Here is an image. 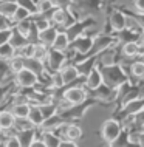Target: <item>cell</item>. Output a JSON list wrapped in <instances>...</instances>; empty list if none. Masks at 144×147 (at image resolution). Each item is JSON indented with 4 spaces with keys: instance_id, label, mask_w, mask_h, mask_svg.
Listing matches in <instances>:
<instances>
[{
    "instance_id": "cell-1",
    "label": "cell",
    "mask_w": 144,
    "mask_h": 147,
    "mask_svg": "<svg viewBox=\"0 0 144 147\" xmlns=\"http://www.w3.org/2000/svg\"><path fill=\"white\" fill-rule=\"evenodd\" d=\"M101 74H102V79H104V82H105V85L110 87V88H118L119 85H122L124 82L127 81V76H126V73H124V70L118 65L105 67V68L101 71Z\"/></svg>"
},
{
    "instance_id": "cell-2",
    "label": "cell",
    "mask_w": 144,
    "mask_h": 147,
    "mask_svg": "<svg viewBox=\"0 0 144 147\" xmlns=\"http://www.w3.org/2000/svg\"><path fill=\"white\" fill-rule=\"evenodd\" d=\"M101 135H102V138L105 142L113 144V142L121 136V124H119L116 119H107L102 124Z\"/></svg>"
},
{
    "instance_id": "cell-3",
    "label": "cell",
    "mask_w": 144,
    "mask_h": 147,
    "mask_svg": "<svg viewBox=\"0 0 144 147\" xmlns=\"http://www.w3.org/2000/svg\"><path fill=\"white\" fill-rule=\"evenodd\" d=\"M64 99L70 102L71 105H79L87 99V91L82 87H71L64 93Z\"/></svg>"
},
{
    "instance_id": "cell-4",
    "label": "cell",
    "mask_w": 144,
    "mask_h": 147,
    "mask_svg": "<svg viewBox=\"0 0 144 147\" xmlns=\"http://www.w3.org/2000/svg\"><path fill=\"white\" fill-rule=\"evenodd\" d=\"M39 82V78L37 74L33 73L31 70L28 68H23L22 71H19L17 73V84L20 87H25V88H31V87H34L36 84Z\"/></svg>"
},
{
    "instance_id": "cell-5",
    "label": "cell",
    "mask_w": 144,
    "mask_h": 147,
    "mask_svg": "<svg viewBox=\"0 0 144 147\" xmlns=\"http://www.w3.org/2000/svg\"><path fill=\"white\" fill-rule=\"evenodd\" d=\"M102 84H104V79H102L101 70L93 68L89 74H87V78H85V87L89 90H98Z\"/></svg>"
},
{
    "instance_id": "cell-6",
    "label": "cell",
    "mask_w": 144,
    "mask_h": 147,
    "mask_svg": "<svg viewBox=\"0 0 144 147\" xmlns=\"http://www.w3.org/2000/svg\"><path fill=\"white\" fill-rule=\"evenodd\" d=\"M48 62H50V67L54 71H59L65 65V56H64L62 51H56V50H50L48 51Z\"/></svg>"
},
{
    "instance_id": "cell-7",
    "label": "cell",
    "mask_w": 144,
    "mask_h": 147,
    "mask_svg": "<svg viewBox=\"0 0 144 147\" xmlns=\"http://www.w3.org/2000/svg\"><path fill=\"white\" fill-rule=\"evenodd\" d=\"M59 73H61V78L64 81V85L67 84H71L73 81H76L79 76V71L76 68L74 65H64L61 70H59Z\"/></svg>"
},
{
    "instance_id": "cell-8",
    "label": "cell",
    "mask_w": 144,
    "mask_h": 147,
    "mask_svg": "<svg viewBox=\"0 0 144 147\" xmlns=\"http://www.w3.org/2000/svg\"><path fill=\"white\" fill-rule=\"evenodd\" d=\"M110 25L115 31H124L127 28V17L121 11H115L110 16Z\"/></svg>"
},
{
    "instance_id": "cell-9",
    "label": "cell",
    "mask_w": 144,
    "mask_h": 147,
    "mask_svg": "<svg viewBox=\"0 0 144 147\" xmlns=\"http://www.w3.org/2000/svg\"><path fill=\"white\" fill-rule=\"evenodd\" d=\"M57 33L59 31L56 30L54 26H50V28L41 31V33L37 34V39H39V42L43 43L45 47H51L54 42V39H56V36H57Z\"/></svg>"
},
{
    "instance_id": "cell-10",
    "label": "cell",
    "mask_w": 144,
    "mask_h": 147,
    "mask_svg": "<svg viewBox=\"0 0 144 147\" xmlns=\"http://www.w3.org/2000/svg\"><path fill=\"white\" fill-rule=\"evenodd\" d=\"M71 45H73L79 53H89L91 50V47H93V39L81 36V37H76L74 40L71 42Z\"/></svg>"
},
{
    "instance_id": "cell-11",
    "label": "cell",
    "mask_w": 144,
    "mask_h": 147,
    "mask_svg": "<svg viewBox=\"0 0 144 147\" xmlns=\"http://www.w3.org/2000/svg\"><path fill=\"white\" fill-rule=\"evenodd\" d=\"M64 136H65V140L76 142L78 140H81V136H82V129H81L79 125H74V124L65 125V127H64Z\"/></svg>"
},
{
    "instance_id": "cell-12",
    "label": "cell",
    "mask_w": 144,
    "mask_h": 147,
    "mask_svg": "<svg viewBox=\"0 0 144 147\" xmlns=\"http://www.w3.org/2000/svg\"><path fill=\"white\" fill-rule=\"evenodd\" d=\"M143 53V48H141V45L137 42H133V40H129V42H126L122 45V54L126 57H135V56H138V54H141Z\"/></svg>"
},
{
    "instance_id": "cell-13",
    "label": "cell",
    "mask_w": 144,
    "mask_h": 147,
    "mask_svg": "<svg viewBox=\"0 0 144 147\" xmlns=\"http://www.w3.org/2000/svg\"><path fill=\"white\" fill-rule=\"evenodd\" d=\"M141 110H144V99H133V101L126 102L124 105V113L126 115H137Z\"/></svg>"
},
{
    "instance_id": "cell-14",
    "label": "cell",
    "mask_w": 144,
    "mask_h": 147,
    "mask_svg": "<svg viewBox=\"0 0 144 147\" xmlns=\"http://www.w3.org/2000/svg\"><path fill=\"white\" fill-rule=\"evenodd\" d=\"M16 125V118L11 112H0V130H9Z\"/></svg>"
},
{
    "instance_id": "cell-15",
    "label": "cell",
    "mask_w": 144,
    "mask_h": 147,
    "mask_svg": "<svg viewBox=\"0 0 144 147\" xmlns=\"http://www.w3.org/2000/svg\"><path fill=\"white\" fill-rule=\"evenodd\" d=\"M42 142L45 144L47 147H59L61 146V142H62V138L59 136L57 133H54V132H45L42 135Z\"/></svg>"
},
{
    "instance_id": "cell-16",
    "label": "cell",
    "mask_w": 144,
    "mask_h": 147,
    "mask_svg": "<svg viewBox=\"0 0 144 147\" xmlns=\"http://www.w3.org/2000/svg\"><path fill=\"white\" fill-rule=\"evenodd\" d=\"M51 47H53L51 50L62 51L64 53V51L70 47V40H68V37H67V34L65 33H57V36H56V39H54V42Z\"/></svg>"
},
{
    "instance_id": "cell-17",
    "label": "cell",
    "mask_w": 144,
    "mask_h": 147,
    "mask_svg": "<svg viewBox=\"0 0 144 147\" xmlns=\"http://www.w3.org/2000/svg\"><path fill=\"white\" fill-rule=\"evenodd\" d=\"M26 119L30 121L31 125H42L43 124V118H42L41 110H39L37 105H30V113H28Z\"/></svg>"
},
{
    "instance_id": "cell-18",
    "label": "cell",
    "mask_w": 144,
    "mask_h": 147,
    "mask_svg": "<svg viewBox=\"0 0 144 147\" xmlns=\"http://www.w3.org/2000/svg\"><path fill=\"white\" fill-rule=\"evenodd\" d=\"M17 136L19 142H20L22 147H30L31 142L34 141V129H28V130H22L19 135H16Z\"/></svg>"
},
{
    "instance_id": "cell-19",
    "label": "cell",
    "mask_w": 144,
    "mask_h": 147,
    "mask_svg": "<svg viewBox=\"0 0 144 147\" xmlns=\"http://www.w3.org/2000/svg\"><path fill=\"white\" fill-rule=\"evenodd\" d=\"M16 9H17V3L16 2H2L0 3V16H3L6 19L13 17Z\"/></svg>"
},
{
    "instance_id": "cell-20",
    "label": "cell",
    "mask_w": 144,
    "mask_h": 147,
    "mask_svg": "<svg viewBox=\"0 0 144 147\" xmlns=\"http://www.w3.org/2000/svg\"><path fill=\"white\" fill-rule=\"evenodd\" d=\"M110 45H112V37H109V36H101V37H98L96 40H93V47H91V50L102 51V50H107Z\"/></svg>"
},
{
    "instance_id": "cell-21",
    "label": "cell",
    "mask_w": 144,
    "mask_h": 147,
    "mask_svg": "<svg viewBox=\"0 0 144 147\" xmlns=\"http://www.w3.org/2000/svg\"><path fill=\"white\" fill-rule=\"evenodd\" d=\"M11 113L14 115L16 119H25L30 113V105L28 104H16L11 110Z\"/></svg>"
},
{
    "instance_id": "cell-22",
    "label": "cell",
    "mask_w": 144,
    "mask_h": 147,
    "mask_svg": "<svg viewBox=\"0 0 144 147\" xmlns=\"http://www.w3.org/2000/svg\"><path fill=\"white\" fill-rule=\"evenodd\" d=\"M48 56V48L43 43L41 42H37V43H34V51H33V59H36V61H43Z\"/></svg>"
},
{
    "instance_id": "cell-23",
    "label": "cell",
    "mask_w": 144,
    "mask_h": 147,
    "mask_svg": "<svg viewBox=\"0 0 144 147\" xmlns=\"http://www.w3.org/2000/svg\"><path fill=\"white\" fill-rule=\"evenodd\" d=\"M26 43H28L26 37H25V36H22L20 33H19V34H13V36H11V39H9V45L13 47L14 50H16V48L20 50L22 47L26 45Z\"/></svg>"
},
{
    "instance_id": "cell-24",
    "label": "cell",
    "mask_w": 144,
    "mask_h": 147,
    "mask_svg": "<svg viewBox=\"0 0 144 147\" xmlns=\"http://www.w3.org/2000/svg\"><path fill=\"white\" fill-rule=\"evenodd\" d=\"M39 110H41V115L43 118V122L47 121V119L53 118L54 113H56V107L53 104H42V105H37Z\"/></svg>"
},
{
    "instance_id": "cell-25",
    "label": "cell",
    "mask_w": 144,
    "mask_h": 147,
    "mask_svg": "<svg viewBox=\"0 0 144 147\" xmlns=\"http://www.w3.org/2000/svg\"><path fill=\"white\" fill-rule=\"evenodd\" d=\"M25 68L28 70H31L33 73L36 74H39V73H42V70H43V65H42V62L41 61H36V59H25Z\"/></svg>"
},
{
    "instance_id": "cell-26",
    "label": "cell",
    "mask_w": 144,
    "mask_h": 147,
    "mask_svg": "<svg viewBox=\"0 0 144 147\" xmlns=\"http://www.w3.org/2000/svg\"><path fill=\"white\" fill-rule=\"evenodd\" d=\"M130 74L133 78H138V79H143L144 78V62L139 61V62H133L130 67Z\"/></svg>"
},
{
    "instance_id": "cell-27",
    "label": "cell",
    "mask_w": 144,
    "mask_h": 147,
    "mask_svg": "<svg viewBox=\"0 0 144 147\" xmlns=\"http://www.w3.org/2000/svg\"><path fill=\"white\" fill-rule=\"evenodd\" d=\"M30 17V13L25 9V8H22V6H19L17 5V9H16V13L13 14V20L14 22H17V23H20V22H23V20H26V19Z\"/></svg>"
},
{
    "instance_id": "cell-28",
    "label": "cell",
    "mask_w": 144,
    "mask_h": 147,
    "mask_svg": "<svg viewBox=\"0 0 144 147\" xmlns=\"http://www.w3.org/2000/svg\"><path fill=\"white\" fill-rule=\"evenodd\" d=\"M11 70L14 71L16 74L19 73V71H22L23 68H25V59L20 57V56H17V57H13L11 59Z\"/></svg>"
},
{
    "instance_id": "cell-29",
    "label": "cell",
    "mask_w": 144,
    "mask_h": 147,
    "mask_svg": "<svg viewBox=\"0 0 144 147\" xmlns=\"http://www.w3.org/2000/svg\"><path fill=\"white\" fill-rule=\"evenodd\" d=\"M53 22L54 23H57V25H65L67 23V11H64V9H56L54 13H53Z\"/></svg>"
},
{
    "instance_id": "cell-30",
    "label": "cell",
    "mask_w": 144,
    "mask_h": 147,
    "mask_svg": "<svg viewBox=\"0 0 144 147\" xmlns=\"http://www.w3.org/2000/svg\"><path fill=\"white\" fill-rule=\"evenodd\" d=\"M14 48L9 45V43H5V45H0V59H13L14 57Z\"/></svg>"
},
{
    "instance_id": "cell-31",
    "label": "cell",
    "mask_w": 144,
    "mask_h": 147,
    "mask_svg": "<svg viewBox=\"0 0 144 147\" xmlns=\"http://www.w3.org/2000/svg\"><path fill=\"white\" fill-rule=\"evenodd\" d=\"M16 3H17L19 6L25 8L30 14H36V13H37V5H34L31 0H16Z\"/></svg>"
},
{
    "instance_id": "cell-32",
    "label": "cell",
    "mask_w": 144,
    "mask_h": 147,
    "mask_svg": "<svg viewBox=\"0 0 144 147\" xmlns=\"http://www.w3.org/2000/svg\"><path fill=\"white\" fill-rule=\"evenodd\" d=\"M33 51H34V43H31V42H28L25 47H22L20 51H19V56L23 57V59H31L33 57Z\"/></svg>"
},
{
    "instance_id": "cell-33",
    "label": "cell",
    "mask_w": 144,
    "mask_h": 147,
    "mask_svg": "<svg viewBox=\"0 0 144 147\" xmlns=\"http://www.w3.org/2000/svg\"><path fill=\"white\" fill-rule=\"evenodd\" d=\"M34 23V26H36V30L39 31V33H41V31H43V30H47V28H50V20H48V19H37V20L36 22H33Z\"/></svg>"
},
{
    "instance_id": "cell-34",
    "label": "cell",
    "mask_w": 144,
    "mask_h": 147,
    "mask_svg": "<svg viewBox=\"0 0 144 147\" xmlns=\"http://www.w3.org/2000/svg\"><path fill=\"white\" fill-rule=\"evenodd\" d=\"M53 3H51V0H41L37 5V13H47V11L53 9Z\"/></svg>"
},
{
    "instance_id": "cell-35",
    "label": "cell",
    "mask_w": 144,
    "mask_h": 147,
    "mask_svg": "<svg viewBox=\"0 0 144 147\" xmlns=\"http://www.w3.org/2000/svg\"><path fill=\"white\" fill-rule=\"evenodd\" d=\"M13 36V31L9 30H0V45H5V43H9V39Z\"/></svg>"
},
{
    "instance_id": "cell-36",
    "label": "cell",
    "mask_w": 144,
    "mask_h": 147,
    "mask_svg": "<svg viewBox=\"0 0 144 147\" xmlns=\"http://www.w3.org/2000/svg\"><path fill=\"white\" fill-rule=\"evenodd\" d=\"M31 25H33V23L28 22V19H26V20H23V22H20V23H19V33L26 37V34H28V31H30Z\"/></svg>"
},
{
    "instance_id": "cell-37",
    "label": "cell",
    "mask_w": 144,
    "mask_h": 147,
    "mask_svg": "<svg viewBox=\"0 0 144 147\" xmlns=\"http://www.w3.org/2000/svg\"><path fill=\"white\" fill-rule=\"evenodd\" d=\"M5 147H22L20 146V142H19L17 140V136H9V138H6V141H5Z\"/></svg>"
},
{
    "instance_id": "cell-38",
    "label": "cell",
    "mask_w": 144,
    "mask_h": 147,
    "mask_svg": "<svg viewBox=\"0 0 144 147\" xmlns=\"http://www.w3.org/2000/svg\"><path fill=\"white\" fill-rule=\"evenodd\" d=\"M133 6L139 14H144V0H133Z\"/></svg>"
},
{
    "instance_id": "cell-39",
    "label": "cell",
    "mask_w": 144,
    "mask_h": 147,
    "mask_svg": "<svg viewBox=\"0 0 144 147\" xmlns=\"http://www.w3.org/2000/svg\"><path fill=\"white\" fill-rule=\"evenodd\" d=\"M53 84H54V87H62V85H64V81H62L61 73H59V71L53 76Z\"/></svg>"
},
{
    "instance_id": "cell-40",
    "label": "cell",
    "mask_w": 144,
    "mask_h": 147,
    "mask_svg": "<svg viewBox=\"0 0 144 147\" xmlns=\"http://www.w3.org/2000/svg\"><path fill=\"white\" fill-rule=\"evenodd\" d=\"M0 30H9V22L3 16H0Z\"/></svg>"
},
{
    "instance_id": "cell-41",
    "label": "cell",
    "mask_w": 144,
    "mask_h": 147,
    "mask_svg": "<svg viewBox=\"0 0 144 147\" xmlns=\"http://www.w3.org/2000/svg\"><path fill=\"white\" fill-rule=\"evenodd\" d=\"M135 121L138 122V125H144V110L135 115Z\"/></svg>"
},
{
    "instance_id": "cell-42",
    "label": "cell",
    "mask_w": 144,
    "mask_h": 147,
    "mask_svg": "<svg viewBox=\"0 0 144 147\" xmlns=\"http://www.w3.org/2000/svg\"><path fill=\"white\" fill-rule=\"evenodd\" d=\"M135 22H137L138 26H141V28L144 30V14H138L137 17H135Z\"/></svg>"
},
{
    "instance_id": "cell-43",
    "label": "cell",
    "mask_w": 144,
    "mask_h": 147,
    "mask_svg": "<svg viewBox=\"0 0 144 147\" xmlns=\"http://www.w3.org/2000/svg\"><path fill=\"white\" fill-rule=\"evenodd\" d=\"M59 147H78V144L73 142V141H68V140H62V142H61Z\"/></svg>"
},
{
    "instance_id": "cell-44",
    "label": "cell",
    "mask_w": 144,
    "mask_h": 147,
    "mask_svg": "<svg viewBox=\"0 0 144 147\" xmlns=\"http://www.w3.org/2000/svg\"><path fill=\"white\" fill-rule=\"evenodd\" d=\"M30 147H47V146L43 144L41 140H34L33 142H31V146H30Z\"/></svg>"
},
{
    "instance_id": "cell-45",
    "label": "cell",
    "mask_w": 144,
    "mask_h": 147,
    "mask_svg": "<svg viewBox=\"0 0 144 147\" xmlns=\"http://www.w3.org/2000/svg\"><path fill=\"white\" fill-rule=\"evenodd\" d=\"M138 144H139V147H144V133H141L138 136Z\"/></svg>"
},
{
    "instance_id": "cell-46",
    "label": "cell",
    "mask_w": 144,
    "mask_h": 147,
    "mask_svg": "<svg viewBox=\"0 0 144 147\" xmlns=\"http://www.w3.org/2000/svg\"><path fill=\"white\" fill-rule=\"evenodd\" d=\"M139 42H141L143 45H144V30L141 31V34H139Z\"/></svg>"
},
{
    "instance_id": "cell-47",
    "label": "cell",
    "mask_w": 144,
    "mask_h": 147,
    "mask_svg": "<svg viewBox=\"0 0 144 147\" xmlns=\"http://www.w3.org/2000/svg\"><path fill=\"white\" fill-rule=\"evenodd\" d=\"M141 54H143V62H144V48H143V53Z\"/></svg>"
},
{
    "instance_id": "cell-48",
    "label": "cell",
    "mask_w": 144,
    "mask_h": 147,
    "mask_svg": "<svg viewBox=\"0 0 144 147\" xmlns=\"http://www.w3.org/2000/svg\"><path fill=\"white\" fill-rule=\"evenodd\" d=\"M0 3H2V0H0Z\"/></svg>"
}]
</instances>
